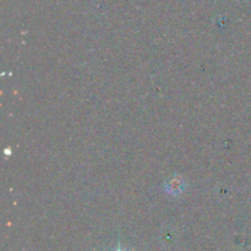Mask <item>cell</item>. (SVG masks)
I'll list each match as a JSON object with an SVG mask.
<instances>
[{
	"label": "cell",
	"mask_w": 251,
	"mask_h": 251,
	"mask_svg": "<svg viewBox=\"0 0 251 251\" xmlns=\"http://www.w3.org/2000/svg\"><path fill=\"white\" fill-rule=\"evenodd\" d=\"M117 251H122V250H117Z\"/></svg>",
	"instance_id": "obj_1"
}]
</instances>
